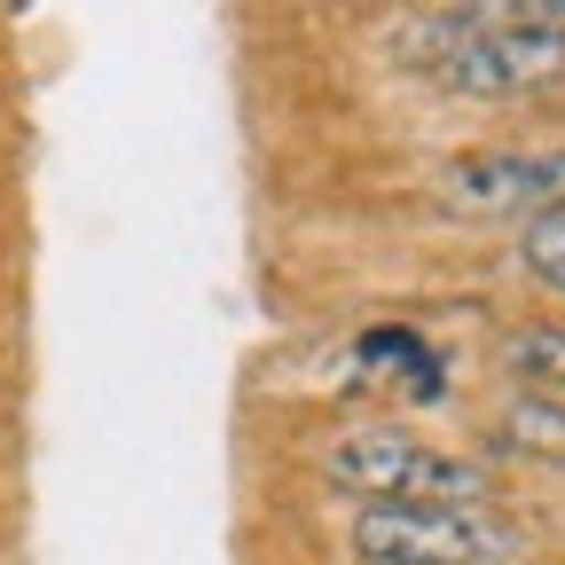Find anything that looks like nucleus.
Masks as SVG:
<instances>
[{"label":"nucleus","instance_id":"4","mask_svg":"<svg viewBox=\"0 0 565 565\" xmlns=\"http://www.w3.org/2000/svg\"><path fill=\"white\" fill-rule=\"evenodd\" d=\"M362 362L385 370L408 401H440V385H448L440 362H433V345H424L416 330H370V338H362Z\"/></svg>","mask_w":565,"mask_h":565},{"label":"nucleus","instance_id":"2","mask_svg":"<svg viewBox=\"0 0 565 565\" xmlns=\"http://www.w3.org/2000/svg\"><path fill=\"white\" fill-rule=\"evenodd\" d=\"M353 557L362 565H494L511 557V526L471 503H362Z\"/></svg>","mask_w":565,"mask_h":565},{"label":"nucleus","instance_id":"1","mask_svg":"<svg viewBox=\"0 0 565 565\" xmlns=\"http://www.w3.org/2000/svg\"><path fill=\"white\" fill-rule=\"evenodd\" d=\"M322 471L353 494H370V503H471V511H487V471L408 440L401 424H353V433H338L322 448Z\"/></svg>","mask_w":565,"mask_h":565},{"label":"nucleus","instance_id":"7","mask_svg":"<svg viewBox=\"0 0 565 565\" xmlns=\"http://www.w3.org/2000/svg\"><path fill=\"white\" fill-rule=\"evenodd\" d=\"M519 259L550 282V291H565V204H557V212H534V221H526Z\"/></svg>","mask_w":565,"mask_h":565},{"label":"nucleus","instance_id":"6","mask_svg":"<svg viewBox=\"0 0 565 565\" xmlns=\"http://www.w3.org/2000/svg\"><path fill=\"white\" fill-rule=\"evenodd\" d=\"M503 433H511L526 456H542V463H565V401H519Z\"/></svg>","mask_w":565,"mask_h":565},{"label":"nucleus","instance_id":"5","mask_svg":"<svg viewBox=\"0 0 565 565\" xmlns=\"http://www.w3.org/2000/svg\"><path fill=\"white\" fill-rule=\"evenodd\" d=\"M503 370L526 377V385L565 393V330H511L503 338Z\"/></svg>","mask_w":565,"mask_h":565},{"label":"nucleus","instance_id":"3","mask_svg":"<svg viewBox=\"0 0 565 565\" xmlns=\"http://www.w3.org/2000/svg\"><path fill=\"white\" fill-rule=\"evenodd\" d=\"M440 204L471 221H534L565 204V150H487L440 173Z\"/></svg>","mask_w":565,"mask_h":565}]
</instances>
